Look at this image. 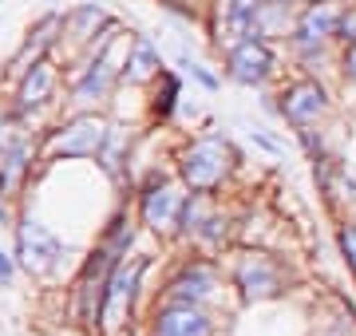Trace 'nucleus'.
<instances>
[{
	"label": "nucleus",
	"instance_id": "f257e3e1",
	"mask_svg": "<svg viewBox=\"0 0 356 336\" xmlns=\"http://www.w3.org/2000/svg\"><path fill=\"white\" fill-rule=\"evenodd\" d=\"M107 123L95 115H79L72 119V123H64V127H56L48 135V142H44V155L48 158H88V155H99L103 146H107Z\"/></svg>",
	"mask_w": 356,
	"mask_h": 336
},
{
	"label": "nucleus",
	"instance_id": "f03ea898",
	"mask_svg": "<svg viewBox=\"0 0 356 336\" xmlns=\"http://www.w3.org/2000/svg\"><path fill=\"white\" fill-rule=\"evenodd\" d=\"M229 170V146L218 135H206V139L191 142L182 151V178L191 190H210L226 178Z\"/></svg>",
	"mask_w": 356,
	"mask_h": 336
},
{
	"label": "nucleus",
	"instance_id": "7ed1b4c3",
	"mask_svg": "<svg viewBox=\"0 0 356 336\" xmlns=\"http://www.w3.org/2000/svg\"><path fill=\"white\" fill-rule=\"evenodd\" d=\"M115 265H119V253L103 242V246L91 253V261L83 265V277H79V285H76V312H79V321H88V324L99 321L103 293H107V281H111Z\"/></svg>",
	"mask_w": 356,
	"mask_h": 336
},
{
	"label": "nucleus",
	"instance_id": "20e7f679",
	"mask_svg": "<svg viewBox=\"0 0 356 336\" xmlns=\"http://www.w3.org/2000/svg\"><path fill=\"white\" fill-rule=\"evenodd\" d=\"M16 258L28 273H51L64 258V242L36 218H24L16 226Z\"/></svg>",
	"mask_w": 356,
	"mask_h": 336
},
{
	"label": "nucleus",
	"instance_id": "39448f33",
	"mask_svg": "<svg viewBox=\"0 0 356 336\" xmlns=\"http://www.w3.org/2000/svg\"><path fill=\"white\" fill-rule=\"evenodd\" d=\"M344 12H348V4H344V0H313L305 12H301L297 28H293V44H297L301 52L321 48L329 36H337Z\"/></svg>",
	"mask_w": 356,
	"mask_h": 336
},
{
	"label": "nucleus",
	"instance_id": "423d86ee",
	"mask_svg": "<svg viewBox=\"0 0 356 336\" xmlns=\"http://www.w3.org/2000/svg\"><path fill=\"white\" fill-rule=\"evenodd\" d=\"M234 281H238L245 301H269L281 293V269L266 253H242L234 265Z\"/></svg>",
	"mask_w": 356,
	"mask_h": 336
},
{
	"label": "nucleus",
	"instance_id": "0eeeda50",
	"mask_svg": "<svg viewBox=\"0 0 356 336\" xmlns=\"http://www.w3.org/2000/svg\"><path fill=\"white\" fill-rule=\"evenodd\" d=\"M269 72H273V52L261 36H242L229 52V79L234 83H245V87H257L266 83Z\"/></svg>",
	"mask_w": 356,
	"mask_h": 336
},
{
	"label": "nucleus",
	"instance_id": "6e6552de",
	"mask_svg": "<svg viewBox=\"0 0 356 336\" xmlns=\"http://www.w3.org/2000/svg\"><path fill=\"white\" fill-rule=\"evenodd\" d=\"M143 269H147V261H131V265L119 261L111 269V281H107V293H103V312H99V321L107 324V328H115L119 317H127V309L135 305Z\"/></svg>",
	"mask_w": 356,
	"mask_h": 336
},
{
	"label": "nucleus",
	"instance_id": "1a4fd4ad",
	"mask_svg": "<svg viewBox=\"0 0 356 336\" xmlns=\"http://www.w3.org/2000/svg\"><path fill=\"white\" fill-rule=\"evenodd\" d=\"M154 336H214V321L194 301H170L154 317Z\"/></svg>",
	"mask_w": 356,
	"mask_h": 336
},
{
	"label": "nucleus",
	"instance_id": "9d476101",
	"mask_svg": "<svg viewBox=\"0 0 356 336\" xmlns=\"http://www.w3.org/2000/svg\"><path fill=\"white\" fill-rule=\"evenodd\" d=\"M325 87L313 83V79H301V83H293L285 95H281V115L289 119L293 127H309V123H317V115H325Z\"/></svg>",
	"mask_w": 356,
	"mask_h": 336
},
{
	"label": "nucleus",
	"instance_id": "9b49d317",
	"mask_svg": "<svg viewBox=\"0 0 356 336\" xmlns=\"http://www.w3.org/2000/svg\"><path fill=\"white\" fill-rule=\"evenodd\" d=\"M182 206H186V198L178 194V186H170V182L159 178L151 190L143 194V221H147L154 233H163L182 218Z\"/></svg>",
	"mask_w": 356,
	"mask_h": 336
},
{
	"label": "nucleus",
	"instance_id": "f8f14e48",
	"mask_svg": "<svg viewBox=\"0 0 356 336\" xmlns=\"http://www.w3.org/2000/svg\"><path fill=\"white\" fill-rule=\"evenodd\" d=\"M178 221H182V230L191 233V237H202V242H222V233H226V226H222L218 214H214V202L206 198V190H198V194L186 198Z\"/></svg>",
	"mask_w": 356,
	"mask_h": 336
},
{
	"label": "nucleus",
	"instance_id": "ddd939ff",
	"mask_svg": "<svg viewBox=\"0 0 356 336\" xmlns=\"http://www.w3.org/2000/svg\"><path fill=\"white\" fill-rule=\"evenodd\" d=\"M51 87H56V67H51L48 60H36L32 67H24V79H20V111L44 107Z\"/></svg>",
	"mask_w": 356,
	"mask_h": 336
},
{
	"label": "nucleus",
	"instance_id": "4468645a",
	"mask_svg": "<svg viewBox=\"0 0 356 336\" xmlns=\"http://www.w3.org/2000/svg\"><path fill=\"white\" fill-rule=\"evenodd\" d=\"M107 48H111V36L103 40L99 60H91V64H88V72H83V79H79L76 87H72V95H76V103H91V99H103V95L111 91L115 72H111V64L103 60V52H107Z\"/></svg>",
	"mask_w": 356,
	"mask_h": 336
},
{
	"label": "nucleus",
	"instance_id": "2eb2a0df",
	"mask_svg": "<svg viewBox=\"0 0 356 336\" xmlns=\"http://www.w3.org/2000/svg\"><path fill=\"white\" fill-rule=\"evenodd\" d=\"M210 293H214V269H210V265H191L182 277L170 281V297L175 301H194V305H198V301L210 297Z\"/></svg>",
	"mask_w": 356,
	"mask_h": 336
},
{
	"label": "nucleus",
	"instance_id": "dca6fc26",
	"mask_svg": "<svg viewBox=\"0 0 356 336\" xmlns=\"http://www.w3.org/2000/svg\"><path fill=\"white\" fill-rule=\"evenodd\" d=\"M154 72H159V52H154L151 40H143V36H139L135 44H131V60H127V72H123V76L139 83V79L154 76Z\"/></svg>",
	"mask_w": 356,
	"mask_h": 336
},
{
	"label": "nucleus",
	"instance_id": "f3484780",
	"mask_svg": "<svg viewBox=\"0 0 356 336\" xmlns=\"http://www.w3.org/2000/svg\"><path fill=\"white\" fill-rule=\"evenodd\" d=\"M24 170H28V142H20V146H13V151L4 155V162H0V194H8L16 182H20Z\"/></svg>",
	"mask_w": 356,
	"mask_h": 336
},
{
	"label": "nucleus",
	"instance_id": "a211bd4d",
	"mask_svg": "<svg viewBox=\"0 0 356 336\" xmlns=\"http://www.w3.org/2000/svg\"><path fill=\"white\" fill-rule=\"evenodd\" d=\"M24 135H20V123H16L8 111H0V155H8L13 146H20Z\"/></svg>",
	"mask_w": 356,
	"mask_h": 336
},
{
	"label": "nucleus",
	"instance_id": "6ab92c4d",
	"mask_svg": "<svg viewBox=\"0 0 356 336\" xmlns=\"http://www.w3.org/2000/svg\"><path fill=\"white\" fill-rule=\"evenodd\" d=\"M337 242H341V253L348 261V269L356 273V221H344L341 233H337Z\"/></svg>",
	"mask_w": 356,
	"mask_h": 336
},
{
	"label": "nucleus",
	"instance_id": "aec40b11",
	"mask_svg": "<svg viewBox=\"0 0 356 336\" xmlns=\"http://www.w3.org/2000/svg\"><path fill=\"white\" fill-rule=\"evenodd\" d=\"M163 79H166V91H163V99H159V115H170L175 99H178V79L175 76H163Z\"/></svg>",
	"mask_w": 356,
	"mask_h": 336
},
{
	"label": "nucleus",
	"instance_id": "412c9836",
	"mask_svg": "<svg viewBox=\"0 0 356 336\" xmlns=\"http://www.w3.org/2000/svg\"><path fill=\"white\" fill-rule=\"evenodd\" d=\"M337 36H341L344 44H356V4H348V12H344L341 28H337Z\"/></svg>",
	"mask_w": 356,
	"mask_h": 336
},
{
	"label": "nucleus",
	"instance_id": "4be33fe9",
	"mask_svg": "<svg viewBox=\"0 0 356 336\" xmlns=\"http://www.w3.org/2000/svg\"><path fill=\"white\" fill-rule=\"evenodd\" d=\"M182 67H186V72H191V76H194V79H198V83H202V87H210V91H214V87H218V79H214V76H210V72H206V67H198V64H191V60H182Z\"/></svg>",
	"mask_w": 356,
	"mask_h": 336
},
{
	"label": "nucleus",
	"instance_id": "5701e85b",
	"mask_svg": "<svg viewBox=\"0 0 356 336\" xmlns=\"http://www.w3.org/2000/svg\"><path fill=\"white\" fill-rule=\"evenodd\" d=\"M8 281H13V258L0 249V285H8Z\"/></svg>",
	"mask_w": 356,
	"mask_h": 336
},
{
	"label": "nucleus",
	"instance_id": "b1692460",
	"mask_svg": "<svg viewBox=\"0 0 356 336\" xmlns=\"http://www.w3.org/2000/svg\"><path fill=\"white\" fill-rule=\"evenodd\" d=\"M344 76L356 79V44H348V52H344Z\"/></svg>",
	"mask_w": 356,
	"mask_h": 336
},
{
	"label": "nucleus",
	"instance_id": "393cba45",
	"mask_svg": "<svg viewBox=\"0 0 356 336\" xmlns=\"http://www.w3.org/2000/svg\"><path fill=\"white\" fill-rule=\"evenodd\" d=\"M250 135H254V142H261L266 151H281V142H277V139H269V135H261V131H250Z\"/></svg>",
	"mask_w": 356,
	"mask_h": 336
},
{
	"label": "nucleus",
	"instance_id": "a878e982",
	"mask_svg": "<svg viewBox=\"0 0 356 336\" xmlns=\"http://www.w3.org/2000/svg\"><path fill=\"white\" fill-rule=\"evenodd\" d=\"M0 226H8V210L0 206Z\"/></svg>",
	"mask_w": 356,
	"mask_h": 336
},
{
	"label": "nucleus",
	"instance_id": "bb28decb",
	"mask_svg": "<svg viewBox=\"0 0 356 336\" xmlns=\"http://www.w3.org/2000/svg\"><path fill=\"white\" fill-rule=\"evenodd\" d=\"M273 4H293V0H273Z\"/></svg>",
	"mask_w": 356,
	"mask_h": 336
}]
</instances>
